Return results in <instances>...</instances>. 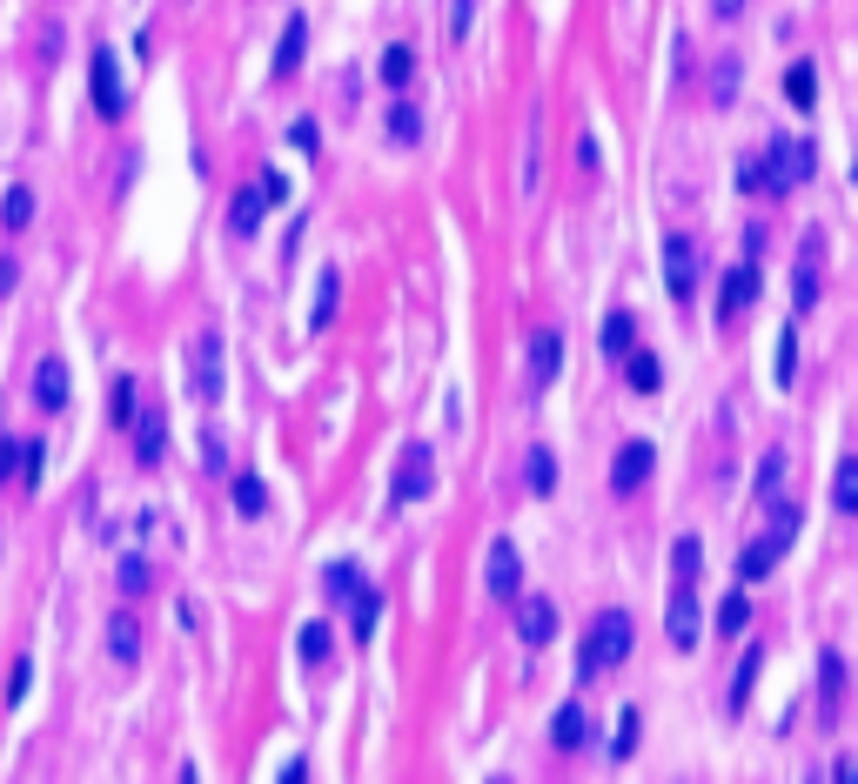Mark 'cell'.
I'll list each match as a JSON object with an SVG mask.
<instances>
[{
    "mask_svg": "<svg viewBox=\"0 0 858 784\" xmlns=\"http://www.w3.org/2000/svg\"><path fill=\"white\" fill-rule=\"evenodd\" d=\"M758 302V262H737L731 276H724V295H718V323L731 316H745V308Z\"/></svg>",
    "mask_w": 858,
    "mask_h": 784,
    "instance_id": "obj_13",
    "label": "cell"
},
{
    "mask_svg": "<svg viewBox=\"0 0 858 784\" xmlns=\"http://www.w3.org/2000/svg\"><path fill=\"white\" fill-rule=\"evenodd\" d=\"M557 369H564V336H557V329H543V336L530 342V382H537V389H551Z\"/></svg>",
    "mask_w": 858,
    "mask_h": 784,
    "instance_id": "obj_18",
    "label": "cell"
},
{
    "mask_svg": "<svg viewBox=\"0 0 858 784\" xmlns=\"http://www.w3.org/2000/svg\"><path fill=\"white\" fill-rule=\"evenodd\" d=\"M429 490H437V463H429L422 443L403 450V469H396V483H389V503H422Z\"/></svg>",
    "mask_w": 858,
    "mask_h": 784,
    "instance_id": "obj_7",
    "label": "cell"
},
{
    "mask_svg": "<svg viewBox=\"0 0 858 784\" xmlns=\"http://www.w3.org/2000/svg\"><path fill=\"white\" fill-rule=\"evenodd\" d=\"M631 349H638V323L623 316V308H610V316H604V356H610V363H623Z\"/></svg>",
    "mask_w": 858,
    "mask_h": 784,
    "instance_id": "obj_20",
    "label": "cell"
},
{
    "mask_svg": "<svg viewBox=\"0 0 858 784\" xmlns=\"http://www.w3.org/2000/svg\"><path fill=\"white\" fill-rule=\"evenodd\" d=\"M14 282H21V268H14V262H0V295H8Z\"/></svg>",
    "mask_w": 858,
    "mask_h": 784,
    "instance_id": "obj_47",
    "label": "cell"
},
{
    "mask_svg": "<svg viewBox=\"0 0 858 784\" xmlns=\"http://www.w3.org/2000/svg\"><path fill=\"white\" fill-rule=\"evenodd\" d=\"M832 509H851V517H858V456L838 463V477H832Z\"/></svg>",
    "mask_w": 858,
    "mask_h": 784,
    "instance_id": "obj_30",
    "label": "cell"
},
{
    "mask_svg": "<svg viewBox=\"0 0 858 784\" xmlns=\"http://www.w3.org/2000/svg\"><path fill=\"white\" fill-rule=\"evenodd\" d=\"M778 483H785V450H771V456L758 463V483H752V490L771 503V496H778Z\"/></svg>",
    "mask_w": 858,
    "mask_h": 784,
    "instance_id": "obj_38",
    "label": "cell"
},
{
    "mask_svg": "<svg viewBox=\"0 0 858 784\" xmlns=\"http://www.w3.org/2000/svg\"><path fill=\"white\" fill-rule=\"evenodd\" d=\"M108 650H114V663H135L141 657V623L122 610V617H108Z\"/></svg>",
    "mask_w": 858,
    "mask_h": 784,
    "instance_id": "obj_21",
    "label": "cell"
},
{
    "mask_svg": "<svg viewBox=\"0 0 858 784\" xmlns=\"http://www.w3.org/2000/svg\"><path fill=\"white\" fill-rule=\"evenodd\" d=\"M409 74H416V54L396 41V48L382 54V88H396V94H403V88H409Z\"/></svg>",
    "mask_w": 858,
    "mask_h": 784,
    "instance_id": "obj_29",
    "label": "cell"
},
{
    "mask_svg": "<svg viewBox=\"0 0 858 784\" xmlns=\"http://www.w3.org/2000/svg\"><path fill=\"white\" fill-rule=\"evenodd\" d=\"M551 737H557V751H577V744H583V711H577V704H564V711L551 718Z\"/></svg>",
    "mask_w": 858,
    "mask_h": 784,
    "instance_id": "obj_31",
    "label": "cell"
},
{
    "mask_svg": "<svg viewBox=\"0 0 858 784\" xmlns=\"http://www.w3.org/2000/svg\"><path fill=\"white\" fill-rule=\"evenodd\" d=\"M711 8H718V14L731 21V14H745V0H711Z\"/></svg>",
    "mask_w": 858,
    "mask_h": 784,
    "instance_id": "obj_48",
    "label": "cell"
},
{
    "mask_svg": "<svg viewBox=\"0 0 858 784\" xmlns=\"http://www.w3.org/2000/svg\"><path fill=\"white\" fill-rule=\"evenodd\" d=\"M737 188H745V194H785V188H778L771 154H745V162H737Z\"/></svg>",
    "mask_w": 858,
    "mask_h": 784,
    "instance_id": "obj_19",
    "label": "cell"
},
{
    "mask_svg": "<svg viewBox=\"0 0 858 784\" xmlns=\"http://www.w3.org/2000/svg\"><path fill=\"white\" fill-rule=\"evenodd\" d=\"M148 583H154V570H148V557H122V591H128V597H141V591H148Z\"/></svg>",
    "mask_w": 858,
    "mask_h": 784,
    "instance_id": "obj_42",
    "label": "cell"
},
{
    "mask_svg": "<svg viewBox=\"0 0 858 784\" xmlns=\"http://www.w3.org/2000/svg\"><path fill=\"white\" fill-rule=\"evenodd\" d=\"M27 684H34V663L21 657V663H14V678H8V704H21V697H27Z\"/></svg>",
    "mask_w": 858,
    "mask_h": 784,
    "instance_id": "obj_45",
    "label": "cell"
},
{
    "mask_svg": "<svg viewBox=\"0 0 858 784\" xmlns=\"http://www.w3.org/2000/svg\"><path fill=\"white\" fill-rule=\"evenodd\" d=\"M34 222V188L21 181V188H8V202H0V228H8V235H21Z\"/></svg>",
    "mask_w": 858,
    "mask_h": 784,
    "instance_id": "obj_25",
    "label": "cell"
},
{
    "mask_svg": "<svg viewBox=\"0 0 858 784\" xmlns=\"http://www.w3.org/2000/svg\"><path fill=\"white\" fill-rule=\"evenodd\" d=\"M336 289H342V282H336V276H323V289H316V316H308L316 329H323V323L336 316Z\"/></svg>",
    "mask_w": 858,
    "mask_h": 784,
    "instance_id": "obj_43",
    "label": "cell"
},
{
    "mask_svg": "<svg viewBox=\"0 0 858 784\" xmlns=\"http://www.w3.org/2000/svg\"><path fill=\"white\" fill-rule=\"evenodd\" d=\"M792 536H798V503H778L771 496V523H765V536H752L745 551H737V577H745V583L771 577V564L792 551Z\"/></svg>",
    "mask_w": 858,
    "mask_h": 784,
    "instance_id": "obj_1",
    "label": "cell"
},
{
    "mask_svg": "<svg viewBox=\"0 0 858 784\" xmlns=\"http://www.w3.org/2000/svg\"><path fill=\"white\" fill-rule=\"evenodd\" d=\"M697 570H705V543H697V536H678V543H671V583H697Z\"/></svg>",
    "mask_w": 858,
    "mask_h": 784,
    "instance_id": "obj_23",
    "label": "cell"
},
{
    "mask_svg": "<svg viewBox=\"0 0 858 784\" xmlns=\"http://www.w3.org/2000/svg\"><path fill=\"white\" fill-rule=\"evenodd\" d=\"M517 637H523L530 650H543V644L557 637V604H551V597H530V604L517 610Z\"/></svg>",
    "mask_w": 858,
    "mask_h": 784,
    "instance_id": "obj_15",
    "label": "cell"
},
{
    "mask_svg": "<svg viewBox=\"0 0 858 784\" xmlns=\"http://www.w3.org/2000/svg\"><path fill=\"white\" fill-rule=\"evenodd\" d=\"M818 684H825V704H838V697H845V657H838V650L818 657Z\"/></svg>",
    "mask_w": 858,
    "mask_h": 784,
    "instance_id": "obj_36",
    "label": "cell"
},
{
    "mask_svg": "<svg viewBox=\"0 0 858 784\" xmlns=\"http://www.w3.org/2000/svg\"><path fill=\"white\" fill-rule=\"evenodd\" d=\"M323 583H329V597H336V604H349V597L363 591V570H356V564H329V577H323Z\"/></svg>",
    "mask_w": 858,
    "mask_h": 784,
    "instance_id": "obj_34",
    "label": "cell"
},
{
    "mask_svg": "<svg viewBox=\"0 0 858 784\" xmlns=\"http://www.w3.org/2000/svg\"><path fill=\"white\" fill-rule=\"evenodd\" d=\"M302 48H308V21L289 14V21H282V41H276V61H268V74H276V81H289V74L302 67Z\"/></svg>",
    "mask_w": 858,
    "mask_h": 784,
    "instance_id": "obj_16",
    "label": "cell"
},
{
    "mask_svg": "<svg viewBox=\"0 0 858 784\" xmlns=\"http://www.w3.org/2000/svg\"><path fill=\"white\" fill-rule=\"evenodd\" d=\"M523 483H530L537 496H551V490H557V456H551V450H530V463H523Z\"/></svg>",
    "mask_w": 858,
    "mask_h": 784,
    "instance_id": "obj_28",
    "label": "cell"
},
{
    "mask_svg": "<svg viewBox=\"0 0 858 784\" xmlns=\"http://www.w3.org/2000/svg\"><path fill=\"white\" fill-rule=\"evenodd\" d=\"M771 376H778V389L798 382V329H792V323L778 329V369H771Z\"/></svg>",
    "mask_w": 858,
    "mask_h": 784,
    "instance_id": "obj_27",
    "label": "cell"
},
{
    "mask_svg": "<svg viewBox=\"0 0 858 784\" xmlns=\"http://www.w3.org/2000/svg\"><path fill=\"white\" fill-rule=\"evenodd\" d=\"M236 509H242V517H262V509H268L262 477H236Z\"/></svg>",
    "mask_w": 858,
    "mask_h": 784,
    "instance_id": "obj_39",
    "label": "cell"
},
{
    "mask_svg": "<svg viewBox=\"0 0 858 784\" xmlns=\"http://www.w3.org/2000/svg\"><path fill=\"white\" fill-rule=\"evenodd\" d=\"M651 456H657L651 443H623V450L610 456V490H617V496H638L644 477H651Z\"/></svg>",
    "mask_w": 858,
    "mask_h": 784,
    "instance_id": "obj_11",
    "label": "cell"
},
{
    "mask_svg": "<svg viewBox=\"0 0 858 784\" xmlns=\"http://www.w3.org/2000/svg\"><path fill=\"white\" fill-rule=\"evenodd\" d=\"M697 617H705V610H697V591H691V583H671V617H665V637H671L678 650H691V644H697Z\"/></svg>",
    "mask_w": 858,
    "mask_h": 784,
    "instance_id": "obj_12",
    "label": "cell"
},
{
    "mask_svg": "<svg viewBox=\"0 0 858 784\" xmlns=\"http://www.w3.org/2000/svg\"><path fill=\"white\" fill-rule=\"evenodd\" d=\"M295 650H302V663H329V623H302Z\"/></svg>",
    "mask_w": 858,
    "mask_h": 784,
    "instance_id": "obj_35",
    "label": "cell"
},
{
    "mask_svg": "<svg viewBox=\"0 0 858 784\" xmlns=\"http://www.w3.org/2000/svg\"><path fill=\"white\" fill-rule=\"evenodd\" d=\"M483 583H490V597H496V604H517V591H523V557H517V543H510V536H496V543H490Z\"/></svg>",
    "mask_w": 858,
    "mask_h": 784,
    "instance_id": "obj_6",
    "label": "cell"
},
{
    "mask_svg": "<svg viewBox=\"0 0 858 784\" xmlns=\"http://www.w3.org/2000/svg\"><path fill=\"white\" fill-rule=\"evenodd\" d=\"M838 777H851V784H858V758H845V764H838Z\"/></svg>",
    "mask_w": 858,
    "mask_h": 784,
    "instance_id": "obj_49",
    "label": "cell"
},
{
    "mask_svg": "<svg viewBox=\"0 0 858 784\" xmlns=\"http://www.w3.org/2000/svg\"><path fill=\"white\" fill-rule=\"evenodd\" d=\"M135 409H141L135 403V382L122 376V382H114V422H135Z\"/></svg>",
    "mask_w": 858,
    "mask_h": 784,
    "instance_id": "obj_44",
    "label": "cell"
},
{
    "mask_svg": "<svg viewBox=\"0 0 858 784\" xmlns=\"http://www.w3.org/2000/svg\"><path fill=\"white\" fill-rule=\"evenodd\" d=\"M731 94H737V61H731V54H724V61H718V67H711V101H718V108H724V101H731Z\"/></svg>",
    "mask_w": 858,
    "mask_h": 784,
    "instance_id": "obj_41",
    "label": "cell"
},
{
    "mask_svg": "<svg viewBox=\"0 0 858 784\" xmlns=\"http://www.w3.org/2000/svg\"><path fill=\"white\" fill-rule=\"evenodd\" d=\"M785 101L811 114V101H818V74H811V61H792V67H785Z\"/></svg>",
    "mask_w": 858,
    "mask_h": 784,
    "instance_id": "obj_24",
    "label": "cell"
},
{
    "mask_svg": "<svg viewBox=\"0 0 858 784\" xmlns=\"http://www.w3.org/2000/svg\"><path fill=\"white\" fill-rule=\"evenodd\" d=\"M41 443H8V450H0V483H21V490H34V483H41Z\"/></svg>",
    "mask_w": 858,
    "mask_h": 784,
    "instance_id": "obj_14",
    "label": "cell"
},
{
    "mask_svg": "<svg viewBox=\"0 0 858 784\" xmlns=\"http://www.w3.org/2000/svg\"><path fill=\"white\" fill-rule=\"evenodd\" d=\"M282 194H289V181H282V175H262V181H249V188L236 194V208H228V228H236V235H255V228H262V215L276 208Z\"/></svg>",
    "mask_w": 858,
    "mask_h": 784,
    "instance_id": "obj_5",
    "label": "cell"
},
{
    "mask_svg": "<svg viewBox=\"0 0 858 784\" xmlns=\"http://www.w3.org/2000/svg\"><path fill=\"white\" fill-rule=\"evenodd\" d=\"M665 282H671V302L697 295V242H691V235H671V242H665Z\"/></svg>",
    "mask_w": 858,
    "mask_h": 784,
    "instance_id": "obj_10",
    "label": "cell"
},
{
    "mask_svg": "<svg viewBox=\"0 0 858 784\" xmlns=\"http://www.w3.org/2000/svg\"><path fill=\"white\" fill-rule=\"evenodd\" d=\"M289 141H295L302 154H316V148H323V135H316V122H295V128H289Z\"/></svg>",
    "mask_w": 858,
    "mask_h": 784,
    "instance_id": "obj_46",
    "label": "cell"
},
{
    "mask_svg": "<svg viewBox=\"0 0 858 784\" xmlns=\"http://www.w3.org/2000/svg\"><path fill=\"white\" fill-rule=\"evenodd\" d=\"M631 657V617L623 610H604L591 631H583V650H577V678H604Z\"/></svg>",
    "mask_w": 858,
    "mask_h": 784,
    "instance_id": "obj_2",
    "label": "cell"
},
{
    "mask_svg": "<svg viewBox=\"0 0 858 784\" xmlns=\"http://www.w3.org/2000/svg\"><path fill=\"white\" fill-rule=\"evenodd\" d=\"M752 684H758V644H752V657L737 663V678H731V711H745V697H752Z\"/></svg>",
    "mask_w": 858,
    "mask_h": 784,
    "instance_id": "obj_40",
    "label": "cell"
},
{
    "mask_svg": "<svg viewBox=\"0 0 858 784\" xmlns=\"http://www.w3.org/2000/svg\"><path fill=\"white\" fill-rule=\"evenodd\" d=\"M416 135H422V114H416L409 101H396V108H389V141H403V148H409Z\"/></svg>",
    "mask_w": 858,
    "mask_h": 784,
    "instance_id": "obj_33",
    "label": "cell"
},
{
    "mask_svg": "<svg viewBox=\"0 0 858 784\" xmlns=\"http://www.w3.org/2000/svg\"><path fill=\"white\" fill-rule=\"evenodd\" d=\"M638 724H644V711H638V704H631V711H623V718H617V737H610V758H617V764H623V758H631V751H638Z\"/></svg>",
    "mask_w": 858,
    "mask_h": 784,
    "instance_id": "obj_32",
    "label": "cell"
},
{
    "mask_svg": "<svg viewBox=\"0 0 858 784\" xmlns=\"http://www.w3.org/2000/svg\"><path fill=\"white\" fill-rule=\"evenodd\" d=\"M188 389H194V403H222V336H194L188 342Z\"/></svg>",
    "mask_w": 858,
    "mask_h": 784,
    "instance_id": "obj_4",
    "label": "cell"
},
{
    "mask_svg": "<svg viewBox=\"0 0 858 784\" xmlns=\"http://www.w3.org/2000/svg\"><path fill=\"white\" fill-rule=\"evenodd\" d=\"M745 617H752V604H745V591H731V597L718 604V631H724V637H737V631H745Z\"/></svg>",
    "mask_w": 858,
    "mask_h": 784,
    "instance_id": "obj_37",
    "label": "cell"
},
{
    "mask_svg": "<svg viewBox=\"0 0 858 784\" xmlns=\"http://www.w3.org/2000/svg\"><path fill=\"white\" fill-rule=\"evenodd\" d=\"M128 429H135V463H148V469H154V463L168 456V416H162V403H141Z\"/></svg>",
    "mask_w": 858,
    "mask_h": 784,
    "instance_id": "obj_9",
    "label": "cell"
},
{
    "mask_svg": "<svg viewBox=\"0 0 858 784\" xmlns=\"http://www.w3.org/2000/svg\"><path fill=\"white\" fill-rule=\"evenodd\" d=\"M376 617H382V597H376V591H369V583H363V591H356V597H349V623H356V637H363V644L376 637Z\"/></svg>",
    "mask_w": 858,
    "mask_h": 784,
    "instance_id": "obj_26",
    "label": "cell"
},
{
    "mask_svg": "<svg viewBox=\"0 0 858 784\" xmlns=\"http://www.w3.org/2000/svg\"><path fill=\"white\" fill-rule=\"evenodd\" d=\"M88 74H94V108L108 114V122H122V114H128V88H122V67H114V54H108V48H94Z\"/></svg>",
    "mask_w": 858,
    "mask_h": 784,
    "instance_id": "obj_8",
    "label": "cell"
},
{
    "mask_svg": "<svg viewBox=\"0 0 858 784\" xmlns=\"http://www.w3.org/2000/svg\"><path fill=\"white\" fill-rule=\"evenodd\" d=\"M765 154H771L778 188H785V194H792V188H805V181L818 175V148H811L805 135H771V148H765Z\"/></svg>",
    "mask_w": 858,
    "mask_h": 784,
    "instance_id": "obj_3",
    "label": "cell"
},
{
    "mask_svg": "<svg viewBox=\"0 0 858 784\" xmlns=\"http://www.w3.org/2000/svg\"><path fill=\"white\" fill-rule=\"evenodd\" d=\"M34 403H41V409H67V363L61 356L34 363Z\"/></svg>",
    "mask_w": 858,
    "mask_h": 784,
    "instance_id": "obj_17",
    "label": "cell"
},
{
    "mask_svg": "<svg viewBox=\"0 0 858 784\" xmlns=\"http://www.w3.org/2000/svg\"><path fill=\"white\" fill-rule=\"evenodd\" d=\"M623 376H631V389H638V396H651V389L665 382V363H657L651 349H631V356H623Z\"/></svg>",
    "mask_w": 858,
    "mask_h": 784,
    "instance_id": "obj_22",
    "label": "cell"
}]
</instances>
